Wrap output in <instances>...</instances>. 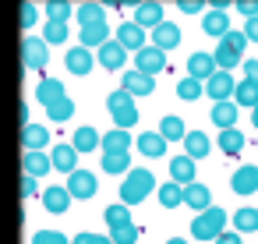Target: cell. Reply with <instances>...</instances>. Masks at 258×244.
<instances>
[{"instance_id": "cell-41", "label": "cell", "mask_w": 258, "mask_h": 244, "mask_svg": "<svg viewBox=\"0 0 258 244\" xmlns=\"http://www.w3.org/2000/svg\"><path fill=\"white\" fill-rule=\"evenodd\" d=\"M46 113H50V120L53 124H64L71 113H75V99L68 96V99H60V103H53V106H46Z\"/></svg>"}, {"instance_id": "cell-15", "label": "cell", "mask_w": 258, "mask_h": 244, "mask_svg": "<svg viewBox=\"0 0 258 244\" xmlns=\"http://www.w3.org/2000/svg\"><path fill=\"white\" fill-rule=\"evenodd\" d=\"M96 60H99L106 71H117V68H124V60H127V50H124L117 39H110L103 50H96Z\"/></svg>"}, {"instance_id": "cell-34", "label": "cell", "mask_w": 258, "mask_h": 244, "mask_svg": "<svg viewBox=\"0 0 258 244\" xmlns=\"http://www.w3.org/2000/svg\"><path fill=\"white\" fill-rule=\"evenodd\" d=\"M233 226H237V233H254L258 230V209H251V205L237 209L233 212Z\"/></svg>"}, {"instance_id": "cell-25", "label": "cell", "mask_w": 258, "mask_h": 244, "mask_svg": "<svg viewBox=\"0 0 258 244\" xmlns=\"http://www.w3.org/2000/svg\"><path fill=\"white\" fill-rule=\"evenodd\" d=\"M209 149H212V142L205 138V131H187V138H184V156H191V159H205Z\"/></svg>"}, {"instance_id": "cell-47", "label": "cell", "mask_w": 258, "mask_h": 244, "mask_svg": "<svg viewBox=\"0 0 258 244\" xmlns=\"http://www.w3.org/2000/svg\"><path fill=\"white\" fill-rule=\"evenodd\" d=\"M75 244H113V240L103 233H75Z\"/></svg>"}, {"instance_id": "cell-4", "label": "cell", "mask_w": 258, "mask_h": 244, "mask_svg": "<svg viewBox=\"0 0 258 244\" xmlns=\"http://www.w3.org/2000/svg\"><path fill=\"white\" fill-rule=\"evenodd\" d=\"M22 57H25V68L29 71H39L50 60V43L43 36H25L22 39Z\"/></svg>"}, {"instance_id": "cell-45", "label": "cell", "mask_w": 258, "mask_h": 244, "mask_svg": "<svg viewBox=\"0 0 258 244\" xmlns=\"http://www.w3.org/2000/svg\"><path fill=\"white\" fill-rule=\"evenodd\" d=\"M219 43H226V46H233L237 53H244V46H247V36H244V32H237V29H230V32H226V39H219Z\"/></svg>"}, {"instance_id": "cell-37", "label": "cell", "mask_w": 258, "mask_h": 244, "mask_svg": "<svg viewBox=\"0 0 258 244\" xmlns=\"http://www.w3.org/2000/svg\"><path fill=\"white\" fill-rule=\"evenodd\" d=\"M71 15H75V8L68 4V0H50L46 4V22H53V25H64Z\"/></svg>"}, {"instance_id": "cell-26", "label": "cell", "mask_w": 258, "mask_h": 244, "mask_svg": "<svg viewBox=\"0 0 258 244\" xmlns=\"http://www.w3.org/2000/svg\"><path fill=\"white\" fill-rule=\"evenodd\" d=\"M184 202L191 205V209H198V212H205V209H212V191L205 188V184H191V188H184Z\"/></svg>"}, {"instance_id": "cell-6", "label": "cell", "mask_w": 258, "mask_h": 244, "mask_svg": "<svg viewBox=\"0 0 258 244\" xmlns=\"http://www.w3.org/2000/svg\"><path fill=\"white\" fill-rule=\"evenodd\" d=\"M135 71H142V75H149V78L163 75V71H166V53L149 43L142 53H135Z\"/></svg>"}, {"instance_id": "cell-20", "label": "cell", "mask_w": 258, "mask_h": 244, "mask_svg": "<svg viewBox=\"0 0 258 244\" xmlns=\"http://www.w3.org/2000/svg\"><path fill=\"white\" fill-rule=\"evenodd\" d=\"M152 46H156V50H163V53H166V50H173V46H180V29H177L173 22H163V25L152 32Z\"/></svg>"}, {"instance_id": "cell-23", "label": "cell", "mask_w": 258, "mask_h": 244, "mask_svg": "<svg viewBox=\"0 0 258 244\" xmlns=\"http://www.w3.org/2000/svg\"><path fill=\"white\" fill-rule=\"evenodd\" d=\"M138 152L149 156V159L166 156V138H163L159 131H145V135H138Z\"/></svg>"}, {"instance_id": "cell-39", "label": "cell", "mask_w": 258, "mask_h": 244, "mask_svg": "<svg viewBox=\"0 0 258 244\" xmlns=\"http://www.w3.org/2000/svg\"><path fill=\"white\" fill-rule=\"evenodd\" d=\"M159 202H163V209H177L180 202H184V188L180 184H159Z\"/></svg>"}, {"instance_id": "cell-38", "label": "cell", "mask_w": 258, "mask_h": 244, "mask_svg": "<svg viewBox=\"0 0 258 244\" xmlns=\"http://www.w3.org/2000/svg\"><path fill=\"white\" fill-rule=\"evenodd\" d=\"M202 92H205V82H198V78H180V82H177V96H180L184 103H195Z\"/></svg>"}, {"instance_id": "cell-17", "label": "cell", "mask_w": 258, "mask_h": 244, "mask_svg": "<svg viewBox=\"0 0 258 244\" xmlns=\"http://www.w3.org/2000/svg\"><path fill=\"white\" fill-rule=\"evenodd\" d=\"M170 177H173V184L191 188L195 184V159L191 156H173L170 159Z\"/></svg>"}, {"instance_id": "cell-13", "label": "cell", "mask_w": 258, "mask_h": 244, "mask_svg": "<svg viewBox=\"0 0 258 244\" xmlns=\"http://www.w3.org/2000/svg\"><path fill=\"white\" fill-rule=\"evenodd\" d=\"M120 89H124L127 96H149V92L156 89V78H149V75H142V71H124Z\"/></svg>"}, {"instance_id": "cell-7", "label": "cell", "mask_w": 258, "mask_h": 244, "mask_svg": "<svg viewBox=\"0 0 258 244\" xmlns=\"http://www.w3.org/2000/svg\"><path fill=\"white\" fill-rule=\"evenodd\" d=\"M233 89H237V82H233L230 71H216V75L205 82V96H209L212 103H230V99H233Z\"/></svg>"}, {"instance_id": "cell-18", "label": "cell", "mask_w": 258, "mask_h": 244, "mask_svg": "<svg viewBox=\"0 0 258 244\" xmlns=\"http://www.w3.org/2000/svg\"><path fill=\"white\" fill-rule=\"evenodd\" d=\"M43 205H46V212L60 216V212H68V205H71V191L60 188V184H53V188L43 191Z\"/></svg>"}, {"instance_id": "cell-19", "label": "cell", "mask_w": 258, "mask_h": 244, "mask_svg": "<svg viewBox=\"0 0 258 244\" xmlns=\"http://www.w3.org/2000/svg\"><path fill=\"white\" fill-rule=\"evenodd\" d=\"M202 32L205 36H212V39H226V32H230V18H226V11H209L205 15V22H202Z\"/></svg>"}, {"instance_id": "cell-12", "label": "cell", "mask_w": 258, "mask_h": 244, "mask_svg": "<svg viewBox=\"0 0 258 244\" xmlns=\"http://www.w3.org/2000/svg\"><path fill=\"white\" fill-rule=\"evenodd\" d=\"M64 64H68V71L71 75H89L92 68H96V57H92V50H85V46H75V50H68V57H64Z\"/></svg>"}, {"instance_id": "cell-28", "label": "cell", "mask_w": 258, "mask_h": 244, "mask_svg": "<svg viewBox=\"0 0 258 244\" xmlns=\"http://www.w3.org/2000/svg\"><path fill=\"white\" fill-rule=\"evenodd\" d=\"M103 152H120V156H127V152H131V135L120 131V128L106 131V135H103Z\"/></svg>"}, {"instance_id": "cell-10", "label": "cell", "mask_w": 258, "mask_h": 244, "mask_svg": "<svg viewBox=\"0 0 258 244\" xmlns=\"http://www.w3.org/2000/svg\"><path fill=\"white\" fill-rule=\"evenodd\" d=\"M50 159H53V170L68 173V177L78 170V149H75V145H68V142L53 145V149H50Z\"/></svg>"}, {"instance_id": "cell-29", "label": "cell", "mask_w": 258, "mask_h": 244, "mask_svg": "<svg viewBox=\"0 0 258 244\" xmlns=\"http://www.w3.org/2000/svg\"><path fill=\"white\" fill-rule=\"evenodd\" d=\"M71 142H75V149H78V156H82V152H96L103 138H99V131H96V128H89V124H85V128H78V131H75V138H71Z\"/></svg>"}, {"instance_id": "cell-35", "label": "cell", "mask_w": 258, "mask_h": 244, "mask_svg": "<svg viewBox=\"0 0 258 244\" xmlns=\"http://www.w3.org/2000/svg\"><path fill=\"white\" fill-rule=\"evenodd\" d=\"M159 135H163L166 142H184V138H187L180 117H163V120H159Z\"/></svg>"}, {"instance_id": "cell-48", "label": "cell", "mask_w": 258, "mask_h": 244, "mask_svg": "<svg viewBox=\"0 0 258 244\" xmlns=\"http://www.w3.org/2000/svg\"><path fill=\"white\" fill-rule=\"evenodd\" d=\"M237 11L251 22V18H258V0H240V4H237Z\"/></svg>"}, {"instance_id": "cell-36", "label": "cell", "mask_w": 258, "mask_h": 244, "mask_svg": "<svg viewBox=\"0 0 258 244\" xmlns=\"http://www.w3.org/2000/svg\"><path fill=\"white\" fill-rule=\"evenodd\" d=\"M103 170L106 173H131L135 166H131V152L127 156H120V152H103Z\"/></svg>"}, {"instance_id": "cell-32", "label": "cell", "mask_w": 258, "mask_h": 244, "mask_svg": "<svg viewBox=\"0 0 258 244\" xmlns=\"http://www.w3.org/2000/svg\"><path fill=\"white\" fill-rule=\"evenodd\" d=\"M106 43H110V29H106V25L82 29V43H78V46H85V50H92V46H96V50H103Z\"/></svg>"}, {"instance_id": "cell-2", "label": "cell", "mask_w": 258, "mask_h": 244, "mask_svg": "<svg viewBox=\"0 0 258 244\" xmlns=\"http://www.w3.org/2000/svg\"><path fill=\"white\" fill-rule=\"evenodd\" d=\"M226 212L219 209V205H212V209H205V212H198L195 216V223H191V237L195 240H219L223 233H226Z\"/></svg>"}, {"instance_id": "cell-3", "label": "cell", "mask_w": 258, "mask_h": 244, "mask_svg": "<svg viewBox=\"0 0 258 244\" xmlns=\"http://www.w3.org/2000/svg\"><path fill=\"white\" fill-rule=\"evenodd\" d=\"M106 110H110V117L117 120V128H120V131H127V128H135V124H138L135 96H127L124 89H113V92L106 96Z\"/></svg>"}, {"instance_id": "cell-27", "label": "cell", "mask_w": 258, "mask_h": 244, "mask_svg": "<svg viewBox=\"0 0 258 244\" xmlns=\"http://www.w3.org/2000/svg\"><path fill=\"white\" fill-rule=\"evenodd\" d=\"M75 18H78V25H82V29L106 25V11H103V4H82V8L75 11Z\"/></svg>"}, {"instance_id": "cell-30", "label": "cell", "mask_w": 258, "mask_h": 244, "mask_svg": "<svg viewBox=\"0 0 258 244\" xmlns=\"http://www.w3.org/2000/svg\"><path fill=\"white\" fill-rule=\"evenodd\" d=\"M216 145L223 149V156H240V152H244V135H240L237 128H230V131H219Z\"/></svg>"}, {"instance_id": "cell-40", "label": "cell", "mask_w": 258, "mask_h": 244, "mask_svg": "<svg viewBox=\"0 0 258 244\" xmlns=\"http://www.w3.org/2000/svg\"><path fill=\"white\" fill-rule=\"evenodd\" d=\"M138 237H142V230H138L135 223L113 226V230H110V240H113V244H138Z\"/></svg>"}, {"instance_id": "cell-33", "label": "cell", "mask_w": 258, "mask_h": 244, "mask_svg": "<svg viewBox=\"0 0 258 244\" xmlns=\"http://www.w3.org/2000/svg\"><path fill=\"white\" fill-rule=\"evenodd\" d=\"M212 57H216V68H219V71H233V68L244 60V53H237V50L226 46V43H216V53H212Z\"/></svg>"}, {"instance_id": "cell-46", "label": "cell", "mask_w": 258, "mask_h": 244, "mask_svg": "<svg viewBox=\"0 0 258 244\" xmlns=\"http://www.w3.org/2000/svg\"><path fill=\"white\" fill-rule=\"evenodd\" d=\"M36 22H39L36 4H22V29H36Z\"/></svg>"}, {"instance_id": "cell-56", "label": "cell", "mask_w": 258, "mask_h": 244, "mask_svg": "<svg viewBox=\"0 0 258 244\" xmlns=\"http://www.w3.org/2000/svg\"><path fill=\"white\" fill-rule=\"evenodd\" d=\"M251 124H254V128H258V106H254V113H251Z\"/></svg>"}, {"instance_id": "cell-24", "label": "cell", "mask_w": 258, "mask_h": 244, "mask_svg": "<svg viewBox=\"0 0 258 244\" xmlns=\"http://www.w3.org/2000/svg\"><path fill=\"white\" fill-rule=\"evenodd\" d=\"M22 142H25V152H43V145L50 142V131L43 124H29L22 128Z\"/></svg>"}, {"instance_id": "cell-53", "label": "cell", "mask_w": 258, "mask_h": 244, "mask_svg": "<svg viewBox=\"0 0 258 244\" xmlns=\"http://www.w3.org/2000/svg\"><path fill=\"white\" fill-rule=\"evenodd\" d=\"M22 191L32 198V195H36V177H22Z\"/></svg>"}, {"instance_id": "cell-22", "label": "cell", "mask_w": 258, "mask_h": 244, "mask_svg": "<svg viewBox=\"0 0 258 244\" xmlns=\"http://www.w3.org/2000/svg\"><path fill=\"white\" fill-rule=\"evenodd\" d=\"M212 124L219 128V131H230L233 124H237V103L230 99V103H212Z\"/></svg>"}, {"instance_id": "cell-50", "label": "cell", "mask_w": 258, "mask_h": 244, "mask_svg": "<svg viewBox=\"0 0 258 244\" xmlns=\"http://www.w3.org/2000/svg\"><path fill=\"white\" fill-rule=\"evenodd\" d=\"M244 36H247V43H258V18H251L244 25Z\"/></svg>"}, {"instance_id": "cell-1", "label": "cell", "mask_w": 258, "mask_h": 244, "mask_svg": "<svg viewBox=\"0 0 258 244\" xmlns=\"http://www.w3.org/2000/svg\"><path fill=\"white\" fill-rule=\"evenodd\" d=\"M152 191H156V177H152V170L135 166V170L120 180V205H138V202H145Z\"/></svg>"}, {"instance_id": "cell-9", "label": "cell", "mask_w": 258, "mask_h": 244, "mask_svg": "<svg viewBox=\"0 0 258 244\" xmlns=\"http://www.w3.org/2000/svg\"><path fill=\"white\" fill-rule=\"evenodd\" d=\"M117 43L124 46V50H131V53H142L149 43H145V29L142 25H135V22H124L120 29H117Z\"/></svg>"}, {"instance_id": "cell-42", "label": "cell", "mask_w": 258, "mask_h": 244, "mask_svg": "<svg viewBox=\"0 0 258 244\" xmlns=\"http://www.w3.org/2000/svg\"><path fill=\"white\" fill-rule=\"evenodd\" d=\"M103 216H106L110 230H113V226H127V223H131V209H127V205H106V212H103Z\"/></svg>"}, {"instance_id": "cell-14", "label": "cell", "mask_w": 258, "mask_h": 244, "mask_svg": "<svg viewBox=\"0 0 258 244\" xmlns=\"http://www.w3.org/2000/svg\"><path fill=\"white\" fill-rule=\"evenodd\" d=\"M135 25L156 32V29L163 25V4H156V0H149V4H138V8H135Z\"/></svg>"}, {"instance_id": "cell-44", "label": "cell", "mask_w": 258, "mask_h": 244, "mask_svg": "<svg viewBox=\"0 0 258 244\" xmlns=\"http://www.w3.org/2000/svg\"><path fill=\"white\" fill-rule=\"evenodd\" d=\"M32 244H71L60 230H39L36 237H32Z\"/></svg>"}, {"instance_id": "cell-21", "label": "cell", "mask_w": 258, "mask_h": 244, "mask_svg": "<svg viewBox=\"0 0 258 244\" xmlns=\"http://www.w3.org/2000/svg\"><path fill=\"white\" fill-rule=\"evenodd\" d=\"M22 170H25V177H43V173L53 170V159L46 152H25L22 156Z\"/></svg>"}, {"instance_id": "cell-11", "label": "cell", "mask_w": 258, "mask_h": 244, "mask_svg": "<svg viewBox=\"0 0 258 244\" xmlns=\"http://www.w3.org/2000/svg\"><path fill=\"white\" fill-rule=\"evenodd\" d=\"M216 57L212 53H191L187 57V78H198V82H209L216 75Z\"/></svg>"}, {"instance_id": "cell-49", "label": "cell", "mask_w": 258, "mask_h": 244, "mask_svg": "<svg viewBox=\"0 0 258 244\" xmlns=\"http://www.w3.org/2000/svg\"><path fill=\"white\" fill-rule=\"evenodd\" d=\"M180 11H184V15H202L205 4H202V0H180Z\"/></svg>"}, {"instance_id": "cell-8", "label": "cell", "mask_w": 258, "mask_h": 244, "mask_svg": "<svg viewBox=\"0 0 258 244\" xmlns=\"http://www.w3.org/2000/svg\"><path fill=\"white\" fill-rule=\"evenodd\" d=\"M230 188H233V195H254L258 191V166H251V163H244L240 170H233V177H230Z\"/></svg>"}, {"instance_id": "cell-52", "label": "cell", "mask_w": 258, "mask_h": 244, "mask_svg": "<svg viewBox=\"0 0 258 244\" xmlns=\"http://www.w3.org/2000/svg\"><path fill=\"white\" fill-rule=\"evenodd\" d=\"M216 244H240V233H237V230H226V233H223Z\"/></svg>"}, {"instance_id": "cell-54", "label": "cell", "mask_w": 258, "mask_h": 244, "mask_svg": "<svg viewBox=\"0 0 258 244\" xmlns=\"http://www.w3.org/2000/svg\"><path fill=\"white\" fill-rule=\"evenodd\" d=\"M18 117H22V128H29V124H32V120H29V103H22V106H18Z\"/></svg>"}, {"instance_id": "cell-43", "label": "cell", "mask_w": 258, "mask_h": 244, "mask_svg": "<svg viewBox=\"0 0 258 244\" xmlns=\"http://www.w3.org/2000/svg\"><path fill=\"white\" fill-rule=\"evenodd\" d=\"M43 39H46L50 46H57V43H68V25H53V22H46V32H43Z\"/></svg>"}, {"instance_id": "cell-16", "label": "cell", "mask_w": 258, "mask_h": 244, "mask_svg": "<svg viewBox=\"0 0 258 244\" xmlns=\"http://www.w3.org/2000/svg\"><path fill=\"white\" fill-rule=\"evenodd\" d=\"M36 99H39L43 106H53V103L68 99V89H64V82H57V78H43V82L36 85Z\"/></svg>"}, {"instance_id": "cell-5", "label": "cell", "mask_w": 258, "mask_h": 244, "mask_svg": "<svg viewBox=\"0 0 258 244\" xmlns=\"http://www.w3.org/2000/svg\"><path fill=\"white\" fill-rule=\"evenodd\" d=\"M64 188L71 191V198H75V202H85V198H96L99 177H96L92 170H75V173L68 177V184H64Z\"/></svg>"}, {"instance_id": "cell-55", "label": "cell", "mask_w": 258, "mask_h": 244, "mask_svg": "<svg viewBox=\"0 0 258 244\" xmlns=\"http://www.w3.org/2000/svg\"><path fill=\"white\" fill-rule=\"evenodd\" d=\"M166 244H187V240H184V237H170Z\"/></svg>"}, {"instance_id": "cell-31", "label": "cell", "mask_w": 258, "mask_h": 244, "mask_svg": "<svg viewBox=\"0 0 258 244\" xmlns=\"http://www.w3.org/2000/svg\"><path fill=\"white\" fill-rule=\"evenodd\" d=\"M233 103L237 106H258V82H251V78H244V82H237V89H233Z\"/></svg>"}, {"instance_id": "cell-51", "label": "cell", "mask_w": 258, "mask_h": 244, "mask_svg": "<svg viewBox=\"0 0 258 244\" xmlns=\"http://www.w3.org/2000/svg\"><path fill=\"white\" fill-rule=\"evenodd\" d=\"M244 75H247L251 82H258V60H244Z\"/></svg>"}]
</instances>
